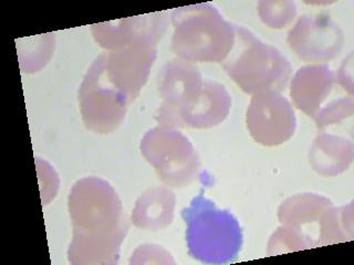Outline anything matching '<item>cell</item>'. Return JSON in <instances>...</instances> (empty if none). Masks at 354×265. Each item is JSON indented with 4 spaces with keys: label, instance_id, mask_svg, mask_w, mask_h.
Listing matches in <instances>:
<instances>
[{
    "label": "cell",
    "instance_id": "6da1fadb",
    "mask_svg": "<svg viewBox=\"0 0 354 265\" xmlns=\"http://www.w3.org/2000/svg\"><path fill=\"white\" fill-rule=\"evenodd\" d=\"M73 226L68 259L73 265L114 264L129 230L118 193L97 177L77 180L69 199Z\"/></svg>",
    "mask_w": 354,
    "mask_h": 265
},
{
    "label": "cell",
    "instance_id": "7a4b0ae2",
    "mask_svg": "<svg viewBox=\"0 0 354 265\" xmlns=\"http://www.w3.org/2000/svg\"><path fill=\"white\" fill-rule=\"evenodd\" d=\"M171 22V49L191 63L223 62L235 42V27L209 3L175 9Z\"/></svg>",
    "mask_w": 354,
    "mask_h": 265
},
{
    "label": "cell",
    "instance_id": "3957f363",
    "mask_svg": "<svg viewBox=\"0 0 354 265\" xmlns=\"http://www.w3.org/2000/svg\"><path fill=\"white\" fill-rule=\"evenodd\" d=\"M234 27L235 42L223 61L227 75L252 95L286 90L292 68L285 55L243 26Z\"/></svg>",
    "mask_w": 354,
    "mask_h": 265
},
{
    "label": "cell",
    "instance_id": "277c9868",
    "mask_svg": "<svg viewBox=\"0 0 354 265\" xmlns=\"http://www.w3.org/2000/svg\"><path fill=\"white\" fill-rule=\"evenodd\" d=\"M188 254L201 262L223 264L237 257L243 233L237 219L215 202L198 195L182 210Z\"/></svg>",
    "mask_w": 354,
    "mask_h": 265
},
{
    "label": "cell",
    "instance_id": "5b68a950",
    "mask_svg": "<svg viewBox=\"0 0 354 265\" xmlns=\"http://www.w3.org/2000/svg\"><path fill=\"white\" fill-rule=\"evenodd\" d=\"M79 108L88 130L110 134L121 125L130 101L110 82L105 73L104 52L92 62L83 77Z\"/></svg>",
    "mask_w": 354,
    "mask_h": 265
},
{
    "label": "cell",
    "instance_id": "8992f818",
    "mask_svg": "<svg viewBox=\"0 0 354 265\" xmlns=\"http://www.w3.org/2000/svg\"><path fill=\"white\" fill-rule=\"evenodd\" d=\"M141 153L169 187L191 184L199 169V158L193 144L174 128L155 127L141 141Z\"/></svg>",
    "mask_w": 354,
    "mask_h": 265
},
{
    "label": "cell",
    "instance_id": "52a82bcc",
    "mask_svg": "<svg viewBox=\"0 0 354 265\" xmlns=\"http://www.w3.org/2000/svg\"><path fill=\"white\" fill-rule=\"evenodd\" d=\"M247 128L257 143L277 146L295 134L296 115L290 103L277 92L252 95L247 108Z\"/></svg>",
    "mask_w": 354,
    "mask_h": 265
},
{
    "label": "cell",
    "instance_id": "ba28073f",
    "mask_svg": "<svg viewBox=\"0 0 354 265\" xmlns=\"http://www.w3.org/2000/svg\"><path fill=\"white\" fill-rule=\"evenodd\" d=\"M201 72L191 62L175 59L169 61L158 75V93L162 104L155 114L160 126L180 127V110L202 90Z\"/></svg>",
    "mask_w": 354,
    "mask_h": 265
},
{
    "label": "cell",
    "instance_id": "9c48e42d",
    "mask_svg": "<svg viewBox=\"0 0 354 265\" xmlns=\"http://www.w3.org/2000/svg\"><path fill=\"white\" fill-rule=\"evenodd\" d=\"M344 37L339 26L328 16H302L288 36V43L299 58L326 62L342 50Z\"/></svg>",
    "mask_w": 354,
    "mask_h": 265
},
{
    "label": "cell",
    "instance_id": "30bf717a",
    "mask_svg": "<svg viewBox=\"0 0 354 265\" xmlns=\"http://www.w3.org/2000/svg\"><path fill=\"white\" fill-rule=\"evenodd\" d=\"M166 29L164 12L131 17L91 26L95 41L104 49L116 50L131 46H158Z\"/></svg>",
    "mask_w": 354,
    "mask_h": 265
},
{
    "label": "cell",
    "instance_id": "8fae6325",
    "mask_svg": "<svg viewBox=\"0 0 354 265\" xmlns=\"http://www.w3.org/2000/svg\"><path fill=\"white\" fill-rule=\"evenodd\" d=\"M156 59L154 46H131L104 52L105 73L110 82L132 103L144 84Z\"/></svg>",
    "mask_w": 354,
    "mask_h": 265
},
{
    "label": "cell",
    "instance_id": "7c38bea8",
    "mask_svg": "<svg viewBox=\"0 0 354 265\" xmlns=\"http://www.w3.org/2000/svg\"><path fill=\"white\" fill-rule=\"evenodd\" d=\"M232 97L224 86L204 80L202 90L180 110V127L209 128L221 124L230 114Z\"/></svg>",
    "mask_w": 354,
    "mask_h": 265
},
{
    "label": "cell",
    "instance_id": "4fadbf2b",
    "mask_svg": "<svg viewBox=\"0 0 354 265\" xmlns=\"http://www.w3.org/2000/svg\"><path fill=\"white\" fill-rule=\"evenodd\" d=\"M335 75L329 66H304L291 80L290 95L299 110L315 117L321 105L331 94Z\"/></svg>",
    "mask_w": 354,
    "mask_h": 265
},
{
    "label": "cell",
    "instance_id": "5bb4252c",
    "mask_svg": "<svg viewBox=\"0 0 354 265\" xmlns=\"http://www.w3.org/2000/svg\"><path fill=\"white\" fill-rule=\"evenodd\" d=\"M175 202V195L169 189H149L136 202L132 213L133 224L147 231L164 229L174 219Z\"/></svg>",
    "mask_w": 354,
    "mask_h": 265
},
{
    "label": "cell",
    "instance_id": "9a60e30c",
    "mask_svg": "<svg viewBox=\"0 0 354 265\" xmlns=\"http://www.w3.org/2000/svg\"><path fill=\"white\" fill-rule=\"evenodd\" d=\"M310 164L318 174L335 176L348 169L353 159V144L346 138L321 134L310 149Z\"/></svg>",
    "mask_w": 354,
    "mask_h": 265
},
{
    "label": "cell",
    "instance_id": "2e32d148",
    "mask_svg": "<svg viewBox=\"0 0 354 265\" xmlns=\"http://www.w3.org/2000/svg\"><path fill=\"white\" fill-rule=\"evenodd\" d=\"M332 202L326 197L315 193H302L288 198L282 202L278 211V218L285 226H292L302 231V226L320 221Z\"/></svg>",
    "mask_w": 354,
    "mask_h": 265
},
{
    "label": "cell",
    "instance_id": "e0dca14e",
    "mask_svg": "<svg viewBox=\"0 0 354 265\" xmlns=\"http://www.w3.org/2000/svg\"><path fill=\"white\" fill-rule=\"evenodd\" d=\"M353 206L352 204L341 208H328L321 217L320 246L352 240L353 237Z\"/></svg>",
    "mask_w": 354,
    "mask_h": 265
},
{
    "label": "cell",
    "instance_id": "ac0fdd59",
    "mask_svg": "<svg viewBox=\"0 0 354 265\" xmlns=\"http://www.w3.org/2000/svg\"><path fill=\"white\" fill-rule=\"evenodd\" d=\"M315 243L311 237L304 235L300 230L292 226H282L274 232L268 244V255L298 251L304 248H313Z\"/></svg>",
    "mask_w": 354,
    "mask_h": 265
},
{
    "label": "cell",
    "instance_id": "d6986e66",
    "mask_svg": "<svg viewBox=\"0 0 354 265\" xmlns=\"http://www.w3.org/2000/svg\"><path fill=\"white\" fill-rule=\"evenodd\" d=\"M259 16L263 23L274 29L287 27L297 16V8L291 1H261Z\"/></svg>",
    "mask_w": 354,
    "mask_h": 265
},
{
    "label": "cell",
    "instance_id": "ffe728a7",
    "mask_svg": "<svg viewBox=\"0 0 354 265\" xmlns=\"http://www.w3.org/2000/svg\"><path fill=\"white\" fill-rule=\"evenodd\" d=\"M353 97H340L326 105L315 114V119L319 128L340 123L353 114Z\"/></svg>",
    "mask_w": 354,
    "mask_h": 265
}]
</instances>
